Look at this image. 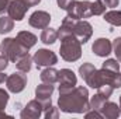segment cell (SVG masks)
Instances as JSON below:
<instances>
[{"label":"cell","instance_id":"cell-3","mask_svg":"<svg viewBox=\"0 0 121 119\" xmlns=\"http://www.w3.org/2000/svg\"><path fill=\"white\" fill-rule=\"evenodd\" d=\"M0 52L10 62L16 63L18 58H21L23 55L28 53V49L26 46H23L16 38H4L1 41V44H0Z\"/></svg>","mask_w":121,"mask_h":119},{"label":"cell","instance_id":"cell-1","mask_svg":"<svg viewBox=\"0 0 121 119\" xmlns=\"http://www.w3.org/2000/svg\"><path fill=\"white\" fill-rule=\"evenodd\" d=\"M58 108L65 114H85L90 109L89 90L83 86H76L72 90L59 92Z\"/></svg>","mask_w":121,"mask_h":119},{"label":"cell","instance_id":"cell-17","mask_svg":"<svg viewBox=\"0 0 121 119\" xmlns=\"http://www.w3.org/2000/svg\"><path fill=\"white\" fill-rule=\"evenodd\" d=\"M55 91L54 84L49 83H42L39 86H37L35 88V98L37 99H45V98H51L52 92Z\"/></svg>","mask_w":121,"mask_h":119},{"label":"cell","instance_id":"cell-4","mask_svg":"<svg viewBox=\"0 0 121 119\" xmlns=\"http://www.w3.org/2000/svg\"><path fill=\"white\" fill-rule=\"evenodd\" d=\"M69 17L75 20H85L91 17V1L89 0H73L66 8Z\"/></svg>","mask_w":121,"mask_h":119},{"label":"cell","instance_id":"cell-18","mask_svg":"<svg viewBox=\"0 0 121 119\" xmlns=\"http://www.w3.org/2000/svg\"><path fill=\"white\" fill-rule=\"evenodd\" d=\"M39 79L42 83H49V84H55L58 83V70L54 69L52 66H48L47 69H44L39 74Z\"/></svg>","mask_w":121,"mask_h":119},{"label":"cell","instance_id":"cell-19","mask_svg":"<svg viewBox=\"0 0 121 119\" xmlns=\"http://www.w3.org/2000/svg\"><path fill=\"white\" fill-rule=\"evenodd\" d=\"M41 42L45 44V45H52L58 41V30L55 28H51V27H47L44 28L41 32Z\"/></svg>","mask_w":121,"mask_h":119},{"label":"cell","instance_id":"cell-12","mask_svg":"<svg viewBox=\"0 0 121 119\" xmlns=\"http://www.w3.org/2000/svg\"><path fill=\"white\" fill-rule=\"evenodd\" d=\"M42 112H44L42 105L35 98V99H31V101L27 102V105L23 108L20 116H21V119H38L42 115Z\"/></svg>","mask_w":121,"mask_h":119},{"label":"cell","instance_id":"cell-9","mask_svg":"<svg viewBox=\"0 0 121 119\" xmlns=\"http://www.w3.org/2000/svg\"><path fill=\"white\" fill-rule=\"evenodd\" d=\"M73 35L80 41V44H86L93 35V27L86 20H76L73 24Z\"/></svg>","mask_w":121,"mask_h":119},{"label":"cell","instance_id":"cell-14","mask_svg":"<svg viewBox=\"0 0 121 119\" xmlns=\"http://www.w3.org/2000/svg\"><path fill=\"white\" fill-rule=\"evenodd\" d=\"M100 114L103 115V118L107 119H117L121 115L120 112V105H117L116 102L111 101H106L100 109Z\"/></svg>","mask_w":121,"mask_h":119},{"label":"cell","instance_id":"cell-7","mask_svg":"<svg viewBox=\"0 0 121 119\" xmlns=\"http://www.w3.org/2000/svg\"><path fill=\"white\" fill-rule=\"evenodd\" d=\"M34 63L37 64V67H48V66H54L58 63V56L55 52L49 51V49H38L34 56H32Z\"/></svg>","mask_w":121,"mask_h":119},{"label":"cell","instance_id":"cell-27","mask_svg":"<svg viewBox=\"0 0 121 119\" xmlns=\"http://www.w3.org/2000/svg\"><path fill=\"white\" fill-rule=\"evenodd\" d=\"M101 67L111 70V71H120V62L117 59H107L106 62H103Z\"/></svg>","mask_w":121,"mask_h":119},{"label":"cell","instance_id":"cell-30","mask_svg":"<svg viewBox=\"0 0 121 119\" xmlns=\"http://www.w3.org/2000/svg\"><path fill=\"white\" fill-rule=\"evenodd\" d=\"M45 118L47 119H58L59 118V108L51 107L49 109L45 111Z\"/></svg>","mask_w":121,"mask_h":119},{"label":"cell","instance_id":"cell-31","mask_svg":"<svg viewBox=\"0 0 121 119\" xmlns=\"http://www.w3.org/2000/svg\"><path fill=\"white\" fill-rule=\"evenodd\" d=\"M111 87L113 88H121V71H117L114 79H113V83H111Z\"/></svg>","mask_w":121,"mask_h":119},{"label":"cell","instance_id":"cell-29","mask_svg":"<svg viewBox=\"0 0 121 119\" xmlns=\"http://www.w3.org/2000/svg\"><path fill=\"white\" fill-rule=\"evenodd\" d=\"M113 52L116 53V59L121 63V36H117L113 41Z\"/></svg>","mask_w":121,"mask_h":119},{"label":"cell","instance_id":"cell-34","mask_svg":"<svg viewBox=\"0 0 121 119\" xmlns=\"http://www.w3.org/2000/svg\"><path fill=\"white\" fill-rule=\"evenodd\" d=\"M9 62H10V60L7 59L6 56L0 55V71H3V70H6V69H7V66H9Z\"/></svg>","mask_w":121,"mask_h":119},{"label":"cell","instance_id":"cell-23","mask_svg":"<svg viewBox=\"0 0 121 119\" xmlns=\"http://www.w3.org/2000/svg\"><path fill=\"white\" fill-rule=\"evenodd\" d=\"M97 69L94 67V64L93 63H89V62H86V63H83L80 67H79V74H80V77L86 81L89 77H90L91 74L96 71Z\"/></svg>","mask_w":121,"mask_h":119},{"label":"cell","instance_id":"cell-13","mask_svg":"<svg viewBox=\"0 0 121 119\" xmlns=\"http://www.w3.org/2000/svg\"><path fill=\"white\" fill-rule=\"evenodd\" d=\"M91 51L94 55L100 58H106L113 52V42L107 38H97L91 45Z\"/></svg>","mask_w":121,"mask_h":119},{"label":"cell","instance_id":"cell-28","mask_svg":"<svg viewBox=\"0 0 121 119\" xmlns=\"http://www.w3.org/2000/svg\"><path fill=\"white\" fill-rule=\"evenodd\" d=\"M113 91H114V88H113L110 84H103V86H100V87L97 88V94H100L101 97H104L106 99H108V98L111 97Z\"/></svg>","mask_w":121,"mask_h":119},{"label":"cell","instance_id":"cell-37","mask_svg":"<svg viewBox=\"0 0 121 119\" xmlns=\"http://www.w3.org/2000/svg\"><path fill=\"white\" fill-rule=\"evenodd\" d=\"M21 1H24L28 7H32V6H38L39 3H41V0H21Z\"/></svg>","mask_w":121,"mask_h":119},{"label":"cell","instance_id":"cell-32","mask_svg":"<svg viewBox=\"0 0 121 119\" xmlns=\"http://www.w3.org/2000/svg\"><path fill=\"white\" fill-rule=\"evenodd\" d=\"M85 116H86V119H90V118L101 119V118H103V115H101V114H100L99 111H94V109H90V111L85 112Z\"/></svg>","mask_w":121,"mask_h":119},{"label":"cell","instance_id":"cell-22","mask_svg":"<svg viewBox=\"0 0 121 119\" xmlns=\"http://www.w3.org/2000/svg\"><path fill=\"white\" fill-rule=\"evenodd\" d=\"M14 28V20L10 18L9 16H1L0 17V35H4V34H9L10 31H13Z\"/></svg>","mask_w":121,"mask_h":119},{"label":"cell","instance_id":"cell-2","mask_svg":"<svg viewBox=\"0 0 121 119\" xmlns=\"http://www.w3.org/2000/svg\"><path fill=\"white\" fill-rule=\"evenodd\" d=\"M60 58L66 62H76L82 56V44L75 35H69L60 41Z\"/></svg>","mask_w":121,"mask_h":119},{"label":"cell","instance_id":"cell-21","mask_svg":"<svg viewBox=\"0 0 121 119\" xmlns=\"http://www.w3.org/2000/svg\"><path fill=\"white\" fill-rule=\"evenodd\" d=\"M106 23L111 24L113 27H121V11L120 10H110L103 14Z\"/></svg>","mask_w":121,"mask_h":119},{"label":"cell","instance_id":"cell-16","mask_svg":"<svg viewBox=\"0 0 121 119\" xmlns=\"http://www.w3.org/2000/svg\"><path fill=\"white\" fill-rule=\"evenodd\" d=\"M16 39H17L23 46H26L28 51L37 44V36H35L32 32H30V31H20V32L17 34Z\"/></svg>","mask_w":121,"mask_h":119},{"label":"cell","instance_id":"cell-25","mask_svg":"<svg viewBox=\"0 0 121 119\" xmlns=\"http://www.w3.org/2000/svg\"><path fill=\"white\" fill-rule=\"evenodd\" d=\"M106 4L103 0H94L91 1V14L93 16H103L106 13Z\"/></svg>","mask_w":121,"mask_h":119},{"label":"cell","instance_id":"cell-6","mask_svg":"<svg viewBox=\"0 0 121 119\" xmlns=\"http://www.w3.org/2000/svg\"><path fill=\"white\" fill-rule=\"evenodd\" d=\"M27 74L24 71H17V73H11L7 80H6V86H7V90L10 92H14V94H18L21 92L23 90L26 88L27 86Z\"/></svg>","mask_w":121,"mask_h":119},{"label":"cell","instance_id":"cell-20","mask_svg":"<svg viewBox=\"0 0 121 119\" xmlns=\"http://www.w3.org/2000/svg\"><path fill=\"white\" fill-rule=\"evenodd\" d=\"M32 63H34L32 58H31L28 53H26V55H23L21 58L17 59V62H16V67H17V70H20V71L28 73L31 69H32Z\"/></svg>","mask_w":121,"mask_h":119},{"label":"cell","instance_id":"cell-8","mask_svg":"<svg viewBox=\"0 0 121 119\" xmlns=\"http://www.w3.org/2000/svg\"><path fill=\"white\" fill-rule=\"evenodd\" d=\"M58 84H59L58 87L59 92L72 90L78 84V77L70 69H60L58 70Z\"/></svg>","mask_w":121,"mask_h":119},{"label":"cell","instance_id":"cell-11","mask_svg":"<svg viewBox=\"0 0 121 119\" xmlns=\"http://www.w3.org/2000/svg\"><path fill=\"white\" fill-rule=\"evenodd\" d=\"M28 8L30 7L24 1H21V0H11L9 8H7V14L14 21H23Z\"/></svg>","mask_w":121,"mask_h":119},{"label":"cell","instance_id":"cell-10","mask_svg":"<svg viewBox=\"0 0 121 119\" xmlns=\"http://www.w3.org/2000/svg\"><path fill=\"white\" fill-rule=\"evenodd\" d=\"M51 14L48 11H44V10H37L34 11L28 18V24H30L32 28H38V30H44L47 27H49V23H51Z\"/></svg>","mask_w":121,"mask_h":119},{"label":"cell","instance_id":"cell-5","mask_svg":"<svg viewBox=\"0 0 121 119\" xmlns=\"http://www.w3.org/2000/svg\"><path fill=\"white\" fill-rule=\"evenodd\" d=\"M116 73H117V71H111V70H107V69L101 67V69L96 70L90 77L86 80V84H87L89 87L96 88V90L99 88L100 86H103V84H110V86H111Z\"/></svg>","mask_w":121,"mask_h":119},{"label":"cell","instance_id":"cell-26","mask_svg":"<svg viewBox=\"0 0 121 119\" xmlns=\"http://www.w3.org/2000/svg\"><path fill=\"white\" fill-rule=\"evenodd\" d=\"M107 99L104 98V97H101L100 94H96L94 97H91L90 99H89V102H90V109H94V111H99L100 112V109H101V107H103V104L106 102Z\"/></svg>","mask_w":121,"mask_h":119},{"label":"cell","instance_id":"cell-38","mask_svg":"<svg viewBox=\"0 0 121 119\" xmlns=\"http://www.w3.org/2000/svg\"><path fill=\"white\" fill-rule=\"evenodd\" d=\"M7 77H9V76H7L6 73H3V71H0V84H1V83H6V80H7Z\"/></svg>","mask_w":121,"mask_h":119},{"label":"cell","instance_id":"cell-36","mask_svg":"<svg viewBox=\"0 0 121 119\" xmlns=\"http://www.w3.org/2000/svg\"><path fill=\"white\" fill-rule=\"evenodd\" d=\"M103 1H104V4H106L107 8H114V7H117L118 3H120V0H103Z\"/></svg>","mask_w":121,"mask_h":119},{"label":"cell","instance_id":"cell-24","mask_svg":"<svg viewBox=\"0 0 121 119\" xmlns=\"http://www.w3.org/2000/svg\"><path fill=\"white\" fill-rule=\"evenodd\" d=\"M9 98H10V97H9V92H7L6 90L0 88V118H6V116L11 118L10 115L6 114V107H7Z\"/></svg>","mask_w":121,"mask_h":119},{"label":"cell","instance_id":"cell-39","mask_svg":"<svg viewBox=\"0 0 121 119\" xmlns=\"http://www.w3.org/2000/svg\"><path fill=\"white\" fill-rule=\"evenodd\" d=\"M120 112H121V95H120Z\"/></svg>","mask_w":121,"mask_h":119},{"label":"cell","instance_id":"cell-15","mask_svg":"<svg viewBox=\"0 0 121 119\" xmlns=\"http://www.w3.org/2000/svg\"><path fill=\"white\" fill-rule=\"evenodd\" d=\"M75 18H72V17H69V16H66L63 20H62V23H60V28H58V38H59L60 41L63 39V38H66V36H69V35H73V24H75Z\"/></svg>","mask_w":121,"mask_h":119},{"label":"cell","instance_id":"cell-35","mask_svg":"<svg viewBox=\"0 0 121 119\" xmlns=\"http://www.w3.org/2000/svg\"><path fill=\"white\" fill-rule=\"evenodd\" d=\"M10 1L11 0H0V14H3V13L7 11V8L10 6Z\"/></svg>","mask_w":121,"mask_h":119},{"label":"cell","instance_id":"cell-33","mask_svg":"<svg viewBox=\"0 0 121 119\" xmlns=\"http://www.w3.org/2000/svg\"><path fill=\"white\" fill-rule=\"evenodd\" d=\"M72 1L73 0H56V4H58V7H59L60 10H66Z\"/></svg>","mask_w":121,"mask_h":119}]
</instances>
